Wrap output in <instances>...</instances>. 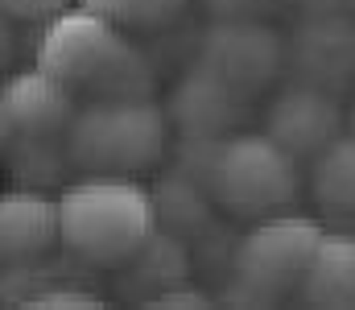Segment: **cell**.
Segmentation results:
<instances>
[{
	"label": "cell",
	"mask_w": 355,
	"mask_h": 310,
	"mask_svg": "<svg viewBox=\"0 0 355 310\" xmlns=\"http://www.w3.org/2000/svg\"><path fill=\"white\" fill-rule=\"evenodd\" d=\"M310 199L335 219H355V132L343 128L327 149L310 157Z\"/></svg>",
	"instance_id": "obj_13"
},
{
	"label": "cell",
	"mask_w": 355,
	"mask_h": 310,
	"mask_svg": "<svg viewBox=\"0 0 355 310\" xmlns=\"http://www.w3.org/2000/svg\"><path fill=\"white\" fill-rule=\"evenodd\" d=\"M25 307H87V310H95V307H103V298L95 294V290H83V286H67V282H54V286H42Z\"/></svg>",
	"instance_id": "obj_15"
},
{
	"label": "cell",
	"mask_w": 355,
	"mask_h": 310,
	"mask_svg": "<svg viewBox=\"0 0 355 310\" xmlns=\"http://www.w3.org/2000/svg\"><path fill=\"white\" fill-rule=\"evenodd\" d=\"M347 128H352V132H355V103H352V107H347Z\"/></svg>",
	"instance_id": "obj_20"
},
{
	"label": "cell",
	"mask_w": 355,
	"mask_h": 310,
	"mask_svg": "<svg viewBox=\"0 0 355 310\" xmlns=\"http://www.w3.org/2000/svg\"><path fill=\"white\" fill-rule=\"evenodd\" d=\"M343 128H347V107L339 103V96L302 79H289L265 107V132L297 162H310Z\"/></svg>",
	"instance_id": "obj_8"
},
{
	"label": "cell",
	"mask_w": 355,
	"mask_h": 310,
	"mask_svg": "<svg viewBox=\"0 0 355 310\" xmlns=\"http://www.w3.org/2000/svg\"><path fill=\"white\" fill-rule=\"evenodd\" d=\"M8 50H12V21L0 12V58H4Z\"/></svg>",
	"instance_id": "obj_19"
},
{
	"label": "cell",
	"mask_w": 355,
	"mask_h": 310,
	"mask_svg": "<svg viewBox=\"0 0 355 310\" xmlns=\"http://www.w3.org/2000/svg\"><path fill=\"white\" fill-rule=\"evenodd\" d=\"M58 248V203L42 191H4L0 195V269L29 265Z\"/></svg>",
	"instance_id": "obj_11"
},
{
	"label": "cell",
	"mask_w": 355,
	"mask_h": 310,
	"mask_svg": "<svg viewBox=\"0 0 355 310\" xmlns=\"http://www.w3.org/2000/svg\"><path fill=\"white\" fill-rule=\"evenodd\" d=\"M202 187L211 203L236 219H261L285 211L302 195V162L281 149L265 128L261 132H227L211 141L202 162Z\"/></svg>",
	"instance_id": "obj_4"
},
{
	"label": "cell",
	"mask_w": 355,
	"mask_h": 310,
	"mask_svg": "<svg viewBox=\"0 0 355 310\" xmlns=\"http://www.w3.org/2000/svg\"><path fill=\"white\" fill-rule=\"evenodd\" d=\"M54 203L58 248L95 269L128 265L157 232L153 191L124 174H83Z\"/></svg>",
	"instance_id": "obj_2"
},
{
	"label": "cell",
	"mask_w": 355,
	"mask_h": 310,
	"mask_svg": "<svg viewBox=\"0 0 355 310\" xmlns=\"http://www.w3.org/2000/svg\"><path fill=\"white\" fill-rule=\"evenodd\" d=\"M198 62L223 75L244 96H257L268 83H277V75H285V37L268 21L215 17L202 33Z\"/></svg>",
	"instance_id": "obj_6"
},
{
	"label": "cell",
	"mask_w": 355,
	"mask_h": 310,
	"mask_svg": "<svg viewBox=\"0 0 355 310\" xmlns=\"http://www.w3.org/2000/svg\"><path fill=\"white\" fill-rule=\"evenodd\" d=\"M285 75L343 92L355 83V17L352 12H306L285 37Z\"/></svg>",
	"instance_id": "obj_7"
},
{
	"label": "cell",
	"mask_w": 355,
	"mask_h": 310,
	"mask_svg": "<svg viewBox=\"0 0 355 310\" xmlns=\"http://www.w3.org/2000/svg\"><path fill=\"white\" fill-rule=\"evenodd\" d=\"M37 67L58 79L75 100H116V96H149L153 67L141 46L112 21L91 8H62L42 25Z\"/></svg>",
	"instance_id": "obj_1"
},
{
	"label": "cell",
	"mask_w": 355,
	"mask_h": 310,
	"mask_svg": "<svg viewBox=\"0 0 355 310\" xmlns=\"http://www.w3.org/2000/svg\"><path fill=\"white\" fill-rule=\"evenodd\" d=\"M83 8L99 12L103 21L120 25L124 33H145V29H166L190 8V0H79Z\"/></svg>",
	"instance_id": "obj_14"
},
{
	"label": "cell",
	"mask_w": 355,
	"mask_h": 310,
	"mask_svg": "<svg viewBox=\"0 0 355 310\" xmlns=\"http://www.w3.org/2000/svg\"><path fill=\"white\" fill-rule=\"evenodd\" d=\"M302 12H352L355 17V0H293Z\"/></svg>",
	"instance_id": "obj_18"
},
{
	"label": "cell",
	"mask_w": 355,
	"mask_h": 310,
	"mask_svg": "<svg viewBox=\"0 0 355 310\" xmlns=\"http://www.w3.org/2000/svg\"><path fill=\"white\" fill-rule=\"evenodd\" d=\"M0 107L17 132V145H37V141L62 137L79 103L58 79H50L42 67H33V71L12 75L0 87Z\"/></svg>",
	"instance_id": "obj_10"
},
{
	"label": "cell",
	"mask_w": 355,
	"mask_h": 310,
	"mask_svg": "<svg viewBox=\"0 0 355 310\" xmlns=\"http://www.w3.org/2000/svg\"><path fill=\"white\" fill-rule=\"evenodd\" d=\"M322 232L327 227L314 215H297V211H272L261 219H248V232L232 248L236 286L252 302H272V298L297 294V282H302Z\"/></svg>",
	"instance_id": "obj_5"
},
{
	"label": "cell",
	"mask_w": 355,
	"mask_h": 310,
	"mask_svg": "<svg viewBox=\"0 0 355 310\" xmlns=\"http://www.w3.org/2000/svg\"><path fill=\"white\" fill-rule=\"evenodd\" d=\"M62 8H71V0H0V12L12 25H46Z\"/></svg>",
	"instance_id": "obj_16"
},
{
	"label": "cell",
	"mask_w": 355,
	"mask_h": 310,
	"mask_svg": "<svg viewBox=\"0 0 355 310\" xmlns=\"http://www.w3.org/2000/svg\"><path fill=\"white\" fill-rule=\"evenodd\" d=\"M297 298L310 307L352 310L355 307V236L352 232H322L302 282Z\"/></svg>",
	"instance_id": "obj_12"
},
{
	"label": "cell",
	"mask_w": 355,
	"mask_h": 310,
	"mask_svg": "<svg viewBox=\"0 0 355 310\" xmlns=\"http://www.w3.org/2000/svg\"><path fill=\"white\" fill-rule=\"evenodd\" d=\"M244 103L248 96L240 87H232L211 67L194 62V71L174 83L166 116H170V128H182L186 141H219L240 124Z\"/></svg>",
	"instance_id": "obj_9"
},
{
	"label": "cell",
	"mask_w": 355,
	"mask_h": 310,
	"mask_svg": "<svg viewBox=\"0 0 355 310\" xmlns=\"http://www.w3.org/2000/svg\"><path fill=\"white\" fill-rule=\"evenodd\" d=\"M170 149V116L149 96L87 100L75 107L62 153L79 174H149Z\"/></svg>",
	"instance_id": "obj_3"
},
{
	"label": "cell",
	"mask_w": 355,
	"mask_h": 310,
	"mask_svg": "<svg viewBox=\"0 0 355 310\" xmlns=\"http://www.w3.org/2000/svg\"><path fill=\"white\" fill-rule=\"evenodd\" d=\"M202 4H207L211 21L215 17H252V21H265L281 0H202Z\"/></svg>",
	"instance_id": "obj_17"
}]
</instances>
